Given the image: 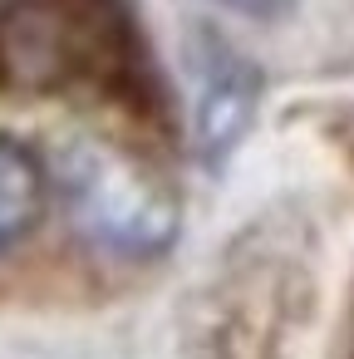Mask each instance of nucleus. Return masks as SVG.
I'll return each instance as SVG.
<instances>
[{"label": "nucleus", "instance_id": "nucleus-1", "mask_svg": "<svg viewBox=\"0 0 354 359\" xmlns=\"http://www.w3.org/2000/svg\"><path fill=\"white\" fill-rule=\"evenodd\" d=\"M60 187L74 226L118 256H153L177 231V202L168 182L128 148L79 133L60 148Z\"/></svg>", "mask_w": 354, "mask_h": 359}, {"label": "nucleus", "instance_id": "nucleus-2", "mask_svg": "<svg viewBox=\"0 0 354 359\" xmlns=\"http://www.w3.org/2000/svg\"><path fill=\"white\" fill-rule=\"evenodd\" d=\"M192 79H197V148L222 163L241 133L251 128L261 79L256 69L217 35H197L192 45Z\"/></svg>", "mask_w": 354, "mask_h": 359}, {"label": "nucleus", "instance_id": "nucleus-3", "mask_svg": "<svg viewBox=\"0 0 354 359\" xmlns=\"http://www.w3.org/2000/svg\"><path fill=\"white\" fill-rule=\"evenodd\" d=\"M45 207V172L15 138H0V251L15 246Z\"/></svg>", "mask_w": 354, "mask_h": 359}, {"label": "nucleus", "instance_id": "nucleus-4", "mask_svg": "<svg viewBox=\"0 0 354 359\" xmlns=\"http://www.w3.org/2000/svg\"><path fill=\"white\" fill-rule=\"evenodd\" d=\"M217 6H226L236 15H251V20H275V15H285L295 6V0H217Z\"/></svg>", "mask_w": 354, "mask_h": 359}]
</instances>
